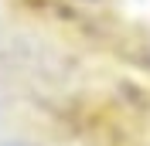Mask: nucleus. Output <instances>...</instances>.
I'll use <instances>...</instances> for the list:
<instances>
[]
</instances>
